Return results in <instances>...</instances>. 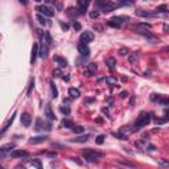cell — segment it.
<instances>
[{
	"instance_id": "6da1fadb",
	"label": "cell",
	"mask_w": 169,
	"mask_h": 169,
	"mask_svg": "<svg viewBox=\"0 0 169 169\" xmlns=\"http://www.w3.org/2000/svg\"><path fill=\"white\" fill-rule=\"evenodd\" d=\"M82 155L85 156V160L86 161L92 163V161L98 160V159H102L104 156V153L97 151V149H92V148H85V149H82Z\"/></svg>"
},
{
	"instance_id": "7a4b0ae2",
	"label": "cell",
	"mask_w": 169,
	"mask_h": 169,
	"mask_svg": "<svg viewBox=\"0 0 169 169\" xmlns=\"http://www.w3.org/2000/svg\"><path fill=\"white\" fill-rule=\"evenodd\" d=\"M149 122H151V114H148V112H141V114L138 116V119L135 120L134 131L135 129H140V128H143V127L148 126Z\"/></svg>"
},
{
	"instance_id": "3957f363",
	"label": "cell",
	"mask_w": 169,
	"mask_h": 169,
	"mask_svg": "<svg viewBox=\"0 0 169 169\" xmlns=\"http://www.w3.org/2000/svg\"><path fill=\"white\" fill-rule=\"evenodd\" d=\"M128 20H129L128 16H115V17L110 19L107 24H108L110 26H112V28H120V26Z\"/></svg>"
},
{
	"instance_id": "277c9868",
	"label": "cell",
	"mask_w": 169,
	"mask_h": 169,
	"mask_svg": "<svg viewBox=\"0 0 169 169\" xmlns=\"http://www.w3.org/2000/svg\"><path fill=\"white\" fill-rule=\"evenodd\" d=\"M40 38H41V41L38 44V56L41 58H46L48 57V53H49V45L44 41L42 37H40Z\"/></svg>"
},
{
	"instance_id": "5b68a950",
	"label": "cell",
	"mask_w": 169,
	"mask_h": 169,
	"mask_svg": "<svg viewBox=\"0 0 169 169\" xmlns=\"http://www.w3.org/2000/svg\"><path fill=\"white\" fill-rule=\"evenodd\" d=\"M92 40H94V35H92V32L85 31L82 35H81V37H79V44H85V45H87V44L91 42Z\"/></svg>"
},
{
	"instance_id": "8992f818",
	"label": "cell",
	"mask_w": 169,
	"mask_h": 169,
	"mask_svg": "<svg viewBox=\"0 0 169 169\" xmlns=\"http://www.w3.org/2000/svg\"><path fill=\"white\" fill-rule=\"evenodd\" d=\"M9 156L13 159H24V157H28L29 153L28 151H24V149H15L13 152L9 153Z\"/></svg>"
},
{
	"instance_id": "52a82bcc",
	"label": "cell",
	"mask_w": 169,
	"mask_h": 169,
	"mask_svg": "<svg viewBox=\"0 0 169 169\" xmlns=\"http://www.w3.org/2000/svg\"><path fill=\"white\" fill-rule=\"evenodd\" d=\"M98 70V65L95 62H90L89 65H87L86 70H85V74L87 75V77H91V75H94L95 73H97Z\"/></svg>"
},
{
	"instance_id": "ba28073f",
	"label": "cell",
	"mask_w": 169,
	"mask_h": 169,
	"mask_svg": "<svg viewBox=\"0 0 169 169\" xmlns=\"http://www.w3.org/2000/svg\"><path fill=\"white\" fill-rule=\"evenodd\" d=\"M138 33H139V35H141V36H143V37L145 38V40H148L149 42H152V44L159 42V40H157V38H156L155 36H152L148 31H141V32H138Z\"/></svg>"
},
{
	"instance_id": "9c48e42d",
	"label": "cell",
	"mask_w": 169,
	"mask_h": 169,
	"mask_svg": "<svg viewBox=\"0 0 169 169\" xmlns=\"http://www.w3.org/2000/svg\"><path fill=\"white\" fill-rule=\"evenodd\" d=\"M20 119H21V124H23L24 127H29V126H31V123H32V116L28 114V112H24V114H21Z\"/></svg>"
},
{
	"instance_id": "30bf717a",
	"label": "cell",
	"mask_w": 169,
	"mask_h": 169,
	"mask_svg": "<svg viewBox=\"0 0 169 169\" xmlns=\"http://www.w3.org/2000/svg\"><path fill=\"white\" fill-rule=\"evenodd\" d=\"M136 16L139 17H152V16H156V12H151V11H144V9H138V11L135 12Z\"/></svg>"
},
{
	"instance_id": "8fae6325",
	"label": "cell",
	"mask_w": 169,
	"mask_h": 169,
	"mask_svg": "<svg viewBox=\"0 0 169 169\" xmlns=\"http://www.w3.org/2000/svg\"><path fill=\"white\" fill-rule=\"evenodd\" d=\"M78 52L83 56V57H89L90 56V49L85 44H78Z\"/></svg>"
},
{
	"instance_id": "7c38bea8",
	"label": "cell",
	"mask_w": 169,
	"mask_h": 169,
	"mask_svg": "<svg viewBox=\"0 0 169 169\" xmlns=\"http://www.w3.org/2000/svg\"><path fill=\"white\" fill-rule=\"evenodd\" d=\"M36 9H37L40 13H42V15H45V16H53L54 15V12L53 11H50V9L48 8V7H45V6H38V7H36Z\"/></svg>"
},
{
	"instance_id": "4fadbf2b",
	"label": "cell",
	"mask_w": 169,
	"mask_h": 169,
	"mask_svg": "<svg viewBox=\"0 0 169 169\" xmlns=\"http://www.w3.org/2000/svg\"><path fill=\"white\" fill-rule=\"evenodd\" d=\"M45 116L48 118L49 120H56V115H54V112H53V110H52V107L49 106H45Z\"/></svg>"
},
{
	"instance_id": "5bb4252c",
	"label": "cell",
	"mask_w": 169,
	"mask_h": 169,
	"mask_svg": "<svg viewBox=\"0 0 169 169\" xmlns=\"http://www.w3.org/2000/svg\"><path fill=\"white\" fill-rule=\"evenodd\" d=\"M134 28L138 29V32L148 31V29H151V24H148V23H139V24H135Z\"/></svg>"
},
{
	"instance_id": "9a60e30c",
	"label": "cell",
	"mask_w": 169,
	"mask_h": 169,
	"mask_svg": "<svg viewBox=\"0 0 169 169\" xmlns=\"http://www.w3.org/2000/svg\"><path fill=\"white\" fill-rule=\"evenodd\" d=\"M77 6H78V13H85V11H86V8H87V6H89V3L87 1H82V0H79L77 3Z\"/></svg>"
},
{
	"instance_id": "2e32d148",
	"label": "cell",
	"mask_w": 169,
	"mask_h": 169,
	"mask_svg": "<svg viewBox=\"0 0 169 169\" xmlns=\"http://www.w3.org/2000/svg\"><path fill=\"white\" fill-rule=\"evenodd\" d=\"M48 140V136H35V138L29 139V143L31 144H37V143H42V141Z\"/></svg>"
},
{
	"instance_id": "e0dca14e",
	"label": "cell",
	"mask_w": 169,
	"mask_h": 169,
	"mask_svg": "<svg viewBox=\"0 0 169 169\" xmlns=\"http://www.w3.org/2000/svg\"><path fill=\"white\" fill-rule=\"evenodd\" d=\"M37 56H38V44H35V45H33V49H32V57H31L32 63H35Z\"/></svg>"
},
{
	"instance_id": "ac0fdd59",
	"label": "cell",
	"mask_w": 169,
	"mask_h": 169,
	"mask_svg": "<svg viewBox=\"0 0 169 169\" xmlns=\"http://www.w3.org/2000/svg\"><path fill=\"white\" fill-rule=\"evenodd\" d=\"M89 138H90V135H82V136L72 139V141H74V143H86L89 140Z\"/></svg>"
},
{
	"instance_id": "d6986e66",
	"label": "cell",
	"mask_w": 169,
	"mask_h": 169,
	"mask_svg": "<svg viewBox=\"0 0 169 169\" xmlns=\"http://www.w3.org/2000/svg\"><path fill=\"white\" fill-rule=\"evenodd\" d=\"M69 95H70V98H73V99H77V98H79L81 92H79V90H78V89L70 87V89H69Z\"/></svg>"
},
{
	"instance_id": "ffe728a7",
	"label": "cell",
	"mask_w": 169,
	"mask_h": 169,
	"mask_svg": "<svg viewBox=\"0 0 169 169\" xmlns=\"http://www.w3.org/2000/svg\"><path fill=\"white\" fill-rule=\"evenodd\" d=\"M15 116H16V112H13V115H12V116H11V119H9V120L7 122L6 124H4L3 129H1V135H4V134H6V131H7V129H8V127L11 126L12 123H13V120H15Z\"/></svg>"
},
{
	"instance_id": "44dd1931",
	"label": "cell",
	"mask_w": 169,
	"mask_h": 169,
	"mask_svg": "<svg viewBox=\"0 0 169 169\" xmlns=\"http://www.w3.org/2000/svg\"><path fill=\"white\" fill-rule=\"evenodd\" d=\"M156 13H168L169 12V8L166 4H161V6H159L157 8H156Z\"/></svg>"
},
{
	"instance_id": "7402d4cb",
	"label": "cell",
	"mask_w": 169,
	"mask_h": 169,
	"mask_svg": "<svg viewBox=\"0 0 169 169\" xmlns=\"http://www.w3.org/2000/svg\"><path fill=\"white\" fill-rule=\"evenodd\" d=\"M13 144H6V145H3L1 148H0V153H1V156H6V153L8 151H11L12 148H13Z\"/></svg>"
},
{
	"instance_id": "603a6c76",
	"label": "cell",
	"mask_w": 169,
	"mask_h": 169,
	"mask_svg": "<svg viewBox=\"0 0 169 169\" xmlns=\"http://www.w3.org/2000/svg\"><path fill=\"white\" fill-rule=\"evenodd\" d=\"M106 63H107V66H108L110 69L114 70V69H115V66H116V60H115L114 57H110V58H107Z\"/></svg>"
},
{
	"instance_id": "cb8c5ba5",
	"label": "cell",
	"mask_w": 169,
	"mask_h": 169,
	"mask_svg": "<svg viewBox=\"0 0 169 169\" xmlns=\"http://www.w3.org/2000/svg\"><path fill=\"white\" fill-rule=\"evenodd\" d=\"M54 61L61 66V67H66V66H67V61L62 57H54Z\"/></svg>"
},
{
	"instance_id": "d4e9b609",
	"label": "cell",
	"mask_w": 169,
	"mask_h": 169,
	"mask_svg": "<svg viewBox=\"0 0 169 169\" xmlns=\"http://www.w3.org/2000/svg\"><path fill=\"white\" fill-rule=\"evenodd\" d=\"M61 126L65 127V128H72V129H73L74 124H73V122H72V120H69V119H63V120L61 122Z\"/></svg>"
},
{
	"instance_id": "484cf974",
	"label": "cell",
	"mask_w": 169,
	"mask_h": 169,
	"mask_svg": "<svg viewBox=\"0 0 169 169\" xmlns=\"http://www.w3.org/2000/svg\"><path fill=\"white\" fill-rule=\"evenodd\" d=\"M106 82L108 83V85H111V86H116V83H118V81H116V78L115 77H106Z\"/></svg>"
},
{
	"instance_id": "4316f807",
	"label": "cell",
	"mask_w": 169,
	"mask_h": 169,
	"mask_svg": "<svg viewBox=\"0 0 169 169\" xmlns=\"http://www.w3.org/2000/svg\"><path fill=\"white\" fill-rule=\"evenodd\" d=\"M50 90H52V97L53 98H57L58 97V90H57V87H56V85L54 83H50Z\"/></svg>"
},
{
	"instance_id": "83f0119b",
	"label": "cell",
	"mask_w": 169,
	"mask_h": 169,
	"mask_svg": "<svg viewBox=\"0 0 169 169\" xmlns=\"http://www.w3.org/2000/svg\"><path fill=\"white\" fill-rule=\"evenodd\" d=\"M138 56L136 54H128V61L129 63H132V65H135V63H138Z\"/></svg>"
},
{
	"instance_id": "f1b7e54d",
	"label": "cell",
	"mask_w": 169,
	"mask_h": 169,
	"mask_svg": "<svg viewBox=\"0 0 169 169\" xmlns=\"http://www.w3.org/2000/svg\"><path fill=\"white\" fill-rule=\"evenodd\" d=\"M73 131H74L75 134H82V132H85V127H82V126H74V127H73Z\"/></svg>"
},
{
	"instance_id": "f546056e",
	"label": "cell",
	"mask_w": 169,
	"mask_h": 169,
	"mask_svg": "<svg viewBox=\"0 0 169 169\" xmlns=\"http://www.w3.org/2000/svg\"><path fill=\"white\" fill-rule=\"evenodd\" d=\"M37 20H38V23L42 24V25H46V24H48V20H46L44 16H41V13L37 15Z\"/></svg>"
},
{
	"instance_id": "4dcf8cb0",
	"label": "cell",
	"mask_w": 169,
	"mask_h": 169,
	"mask_svg": "<svg viewBox=\"0 0 169 169\" xmlns=\"http://www.w3.org/2000/svg\"><path fill=\"white\" fill-rule=\"evenodd\" d=\"M44 122H42V119H40L38 118L37 119V122H36V129H41V128H44Z\"/></svg>"
},
{
	"instance_id": "1f68e13d",
	"label": "cell",
	"mask_w": 169,
	"mask_h": 169,
	"mask_svg": "<svg viewBox=\"0 0 169 169\" xmlns=\"http://www.w3.org/2000/svg\"><path fill=\"white\" fill-rule=\"evenodd\" d=\"M60 110H61V112H62V114H65V115H69L70 114V108L67 106H62Z\"/></svg>"
},
{
	"instance_id": "d6a6232c",
	"label": "cell",
	"mask_w": 169,
	"mask_h": 169,
	"mask_svg": "<svg viewBox=\"0 0 169 169\" xmlns=\"http://www.w3.org/2000/svg\"><path fill=\"white\" fill-rule=\"evenodd\" d=\"M104 135H99L97 139H95V141H97V144H103V141H104Z\"/></svg>"
},
{
	"instance_id": "836d02e7",
	"label": "cell",
	"mask_w": 169,
	"mask_h": 169,
	"mask_svg": "<svg viewBox=\"0 0 169 169\" xmlns=\"http://www.w3.org/2000/svg\"><path fill=\"white\" fill-rule=\"evenodd\" d=\"M98 16H99V12H98L97 9H95V11H91V12H90V17H91V19H97Z\"/></svg>"
},
{
	"instance_id": "e575fe53",
	"label": "cell",
	"mask_w": 169,
	"mask_h": 169,
	"mask_svg": "<svg viewBox=\"0 0 169 169\" xmlns=\"http://www.w3.org/2000/svg\"><path fill=\"white\" fill-rule=\"evenodd\" d=\"M73 28H74L75 31H81V28H82V26H81V24L78 23V21H73Z\"/></svg>"
},
{
	"instance_id": "d590c367",
	"label": "cell",
	"mask_w": 169,
	"mask_h": 169,
	"mask_svg": "<svg viewBox=\"0 0 169 169\" xmlns=\"http://www.w3.org/2000/svg\"><path fill=\"white\" fill-rule=\"evenodd\" d=\"M33 86H35V79H32L31 83H29V89H28V95H31L32 90H33Z\"/></svg>"
},
{
	"instance_id": "8d00e7d4",
	"label": "cell",
	"mask_w": 169,
	"mask_h": 169,
	"mask_svg": "<svg viewBox=\"0 0 169 169\" xmlns=\"http://www.w3.org/2000/svg\"><path fill=\"white\" fill-rule=\"evenodd\" d=\"M32 165H37L38 169H42V165H41V163L38 160H32Z\"/></svg>"
},
{
	"instance_id": "74e56055",
	"label": "cell",
	"mask_w": 169,
	"mask_h": 169,
	"mask_svg": "<svg viewBox=\"0 0 169 169\" xmlns=\"http://www.w3.org/2000/svg\"><path fill=\"white\" fill-rule=\"evenodd\" d=\"M94 29L98 32H103V26L99 25V24H94Z\"/></svg>"
},
{
	"instance_id": "f35d334b",
	"label": "cell",
	"mask_w": 169,
	"mask_h": 169,
	"mask_svg": "<svg viewBox=\"0 0 169 169\" xmlns=\"http://www.w3.org/2000/svg\"><path fill=\"white\" fill-rule=\"evenodd\" d=\"M119 53H120V56H126L127 53H128V50H127L126 48H122L120 50H119Z\"/></svg>"
},
{
	"instance_id": "ab89813d",
	"label": "cell",
	"mask_w": 169,
	"mask_h": 169,
	"mask_svg": "<svg viewBox=\"0 0 169 169\" xmlns=\"http://www.w3.org/2000/svg\"><path fill=\"white\" fill-rule=\"evenodd\" d=\"M157 163L161 164V165H164V166H169V163H168V161H165V160H159Z\"/></svg>"
},
{
	"instance_id": "60d3db41",
	"label": "cell",
	"mask_w": 169,
	"mask_h": 169,
	"mask_svg": "<svg viewBox=\"0 0 169 169\" xmlns=\"http://www.w3.org/2000/svg\"><path fill=\"white\" fill-rule=\"evenodd\" d=\"M60 24H61V26H62L65 31H67V29H69V25H67L66 23H63V21H60Z\"/></svg>"
},
{
	"instance_id": "b9f144b4",
	"label": "cell",
	"mask_w": 169,
	"mask_h": 169,
	"mask_svg": "<svg viewBox=\"0 0 169 169\" xmlns=\"http://www.w3.org/2000/svg\"><path fill=\"white\" fill-rule=\"evenodd\" d=\"M127 95H128V92H127V91H122V92H120V97H122V98H126Z\"/></svg>"
},
{
	"instance_id": "7bdbcfd3",
	"label": "cell",
	"mask_w": 169,
	"mask_h": 169,
	"mask_svg": "<svg viewBox=\"0 0 169 169\" xmlns=\"http://www.w3.org/2000/svg\"><path fill=\"white\" fill-rule=\"evenodd\" d=\"M72 160H73V161H75V163H77V164H79V165H81V164H82V163H81L79 160H78L77 157H72Z\"/></svg>"
},
{
	"instance_id": "ee69618b",
	"label": "cell",
	"mask_w": 169,
	"mask_h": 169,
	"mask_svg": "<svg viewBox=\"0 0 169 169\" xmlns=\"http://www.w3.org/2000/svg\"><path fill=\"white\" fill-rule=\"evenodd\" d=\"M163 52H168L169 53V46H164V48H163Z\"/></svg>"
},
{
	"instance_id": "f6af8a7d",
	"label": "cell",
	"mask_w": 169,
	"mask_h": 169,
	"mask_svg": "<svg viewBox=\"0 0 169 169\" xmlns=\"http://www.w3.org/2000/svg\"><path fill=\"white\" fill-rule=\"evenodd\" d=\"M60 70H54V75H56V77H60Z\"/></svg>"
},
{
	"instance_id": "bcb514c9",
	"label": "cell",
	"mask_w": 169,
	"mask_h": 169,
	"mask_svg": "<svg viewBox=\"0 0 169 169\" xmlns=\"http://www.w3.org/2000/svg\"><path fill=\"white\" fill-rule=\"evenodd\" d=\"M164 31H165V32H169V26H168V25H164Z\"/></svg>"
},
{
	"instance_id": "7dc6e473",
	"label": "cell",
	"mask_w": 169,
	"mask_h": 169,
	"mask_svg": "<svg viewBox=\"0 0 169 169\" xmlns=\"http://www.w3.org/2000/svg\"><path fill=\"white\" fill-rule=\"evenodd\" d=\"M16 169H24V166H16Z\"/></svg>"
},
{
	"instance_id": "c3c4849f",
	"label": "cell",
	"mask_w": 169,
	"mask_h": 169,
	"mask_svg": "<svg viewBox=\"0 0 169 169\" xmlns=\"http://www.w3.org/2000/svg\"><path fill=\"white\" fill-rule=\"evenodd\" d=\"M1 169H3V168H1Z\"/></svg>"
}]
</instances>
